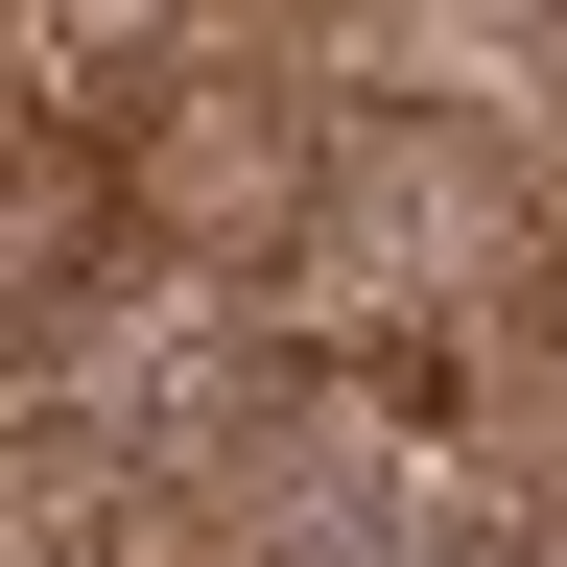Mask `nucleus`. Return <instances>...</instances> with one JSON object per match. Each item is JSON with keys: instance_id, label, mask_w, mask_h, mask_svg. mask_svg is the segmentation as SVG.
Wrapping results in <instances>:
<instances>
[{"instance_id": "nucleus-4", "label": "nucleus", "mask_w": 567, "mask_h": 567, "mask_svg": "<svg viewBox=\"0 0 567 567\" xmlns=\"http://www.w3.org/2000/svg\"><path fill=\"white\" fill-rule=\"evenodd\" d=\"M520 567H567V520H520Z\"/></svg>"}, {"instance_id": "nucleus-3", "label": "nucleus", "mask_w": 567, "mask_h": 567, "mask_svg": "<svg viewBox=\"0 0 567 567\" xmlns=\"http://www.w3.org/2000/svg\"><path fill=\"white\" fill-rule=\"evenodd\" d=\"M0 567H142V496L95 450H0Z\"/></svg>"}, {"instance_id": "nucleus-2", "label": "nucleus", "mask_w": 567, "mask_h": 567, "mask_svg": "<svg viewBox=\"0 0 567 567\" xmlns=\"http://www.w3.org/2000/svg\"><path fill=\"white\" fill-rule=\"evenodd\" d=\"M213 567H520V496H496V450L450 425V379H284L237 425V473L189 496Z\"/></svg>"}, {"instance_id": "nucleus-1", "label": "nucleus", "mask_w": 567, "mask_h": 567, "mask_svg": "<svg viewBox=\"0 0 567 567\" xmlns=\"http://www.w3.org/2000/svg\"><path fill=\"white\" fill-rule=\"evenodd\" d=\"M520 284H544V213H520V166H496L473 118H331V166H308V213H284L260 308L308 331L331 379H450Z\"/></svg>"}]
</instances>
